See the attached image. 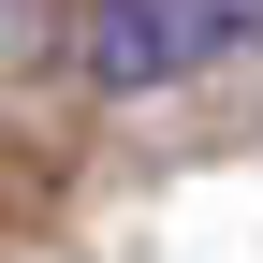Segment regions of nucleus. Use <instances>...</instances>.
Listing matches in <instances>:
<instances>
[{
    "label": "nucleus",
    "mask_w": 263,
    "mask_h": 263,
    "mask_svg": "<svg viewBox=\"0 0 263 263\" xmlns=\"http://www.w3.org/2000/svg\"><path fill=\"white\" fill-rule=\"evenodd\" d=\"M263 44V0H88L73 15V73L103 103H161V88H205L219 59Z\"/></svg>",
    "instance_id": "nucleus-1"
}]
</instances>
